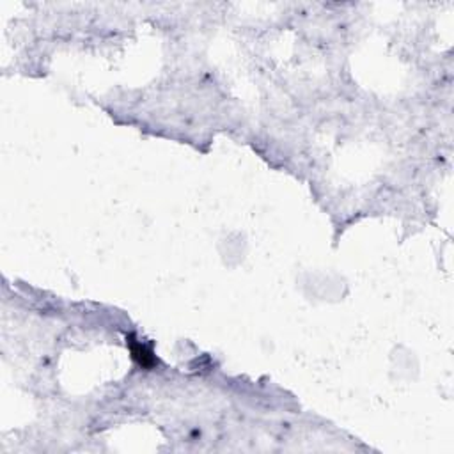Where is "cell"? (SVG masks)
<instances>
[{"mask_svg":"<svg viewBox=\"0 0 454 454\" xmlns=\"http://www.w3.org/2000/svg\"><path fill=\"white\" fill-rule=\"evenodd\" d=\"M132 349H133V356H135L137 360H139V364L144 366V368H149V366L154 362L153 355H151L144 346L137 344V346H132Z\"/></svg>","mask_w":454,"mask_h":454,"instance_id":"6da1fadb","label":"cell"}]
</instances>
